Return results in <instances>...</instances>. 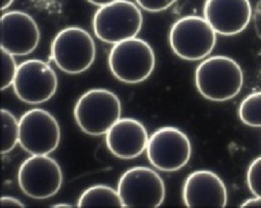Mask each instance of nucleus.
Instances as JSON below:
<instances>
[{
	"mask_svg": "<svg viewBox=\"0 0 261 208\" xmlns=\"http://www.w3.org/2000/svg\"><path fill=\"white\" fill-rule=\"evenodd\" d=\"M195 85L205 99L213 102L228 101L237 96L243 88V69L229 57H209L198 65Z\"/></svg>",
	"mask_w": 261,
	"mask_h": 208,
	"instance_id": "obj_1",
	"label": "nucleus"
},
{
	"mask_svg": "<svg viewBox=\"0 0 261 208\" xmlns=\"http://www.w3.org/2000/svg\"><path fill=\"white\" fill-rule=\"evenodd\" d=\"M122 114L120 99L112 91L94 88L86 92L75 104L78 127L89 136L106 135Z\"/></svg>",
	"mask_w": 261,
	"mask_h": 208,
	"instance_id": "obj_2",
	"label": "nucleus"
},
{
	"mask_svg": "<svg viewBox=\"0 0 261 208\" xmlns=\"http://www.w3.org/2000/svg\"><path fill=\"white\" fill-rule=\"evenodd\" d=\"M108 64L117 80L135 84L152 75L156 58L152 46L146 40L136 37L115 44L110 51Z\"/></svg>",
	"mask_w": 261,
	"mask_h": 208,
	"instance_id": "obj_3",
	"label": "nucleus"
},
{
	"mask_svg": "<svg viewBox=\"0 0 261 208\" xmlns=\"http://www.w3.org/2000/svg\"><path fill=\"white\" fill-rule=\"evenodd\" d=\"M142 23L143 16L136 4L117 0L99 7L93 16V31L99 40L115 45L136 38Z\"/></svg>",
	"mask_w": 261,
	"mask_h": 208,
	"instance_id": "obj_4",
	"label": "nucleus"
},
{
	"mask_svg": "<svg viewBox=\"0 0 261 208\" xmlns=\"http://www.w3.org/2000/svg\"><path fill=\"white\" fill-rule=\"evenodd\" d=\"M95 57L96 45L93 37L80 27L65 28L51 43V59L60 70L69 75L88 70Z\"/></svg>",
	"mask_w": 261,
	"mask_h": 208,
	"instance_id": "obj_5",
	"label": "nucleus"
},
{
	"mask_svg": "<svg viewBox=\"0 0 261 208\" xmlns=\"http://www.w3.org/2000/svg\"><path fill=\"white\" fill-rule=\"evenodd\" d=\"M169 41L176 56L188 61H199L213 51L217 33L204 17L184 16L171 27Z\"/></svg>",
	"mask_w": 261,
	"mask_h": 208,
	"instance_id": "obj_6",
	"label": "nucleus"
},
{
	"mask_svg": "<svg viewBox=\"0 0 261 208\" xmlns=\"http://www.w3.org/2000/svg\"><path fill=\"white\" fill-rule=\"evenodd\" d=\"M117 192L123 207L157 208L165 200V186L156 171L149 167L136 166L121 176Z\"/></svg>",
	"mask_w": 261,
	"mask_h": 208,
	"instance_id": "obj_7",
	"label": "nucleus"
},
{
	"mask_svg": "<svg viewBox=\"0 0 261 208\" xmlns=\"http://www.w3.org/2000/svg\"><path fill=\"white\" fill-rule=\"evenodd\" d=\"M192 147L186 134L175 127L160 128L149 137L147 154L150 163L161 171L173 172L186 166Z\"/></svg>",
	"mask_w": 261,
	"mask_h": 208,
	"instance_id": "obj_8",
	"label": "nucleus"
},
{
	"mask_svg": "<svg viewBox=\"0 0 261 208\" xmlns=\"http://www.w3.org/2000/svg\"><path fill=\"white\" fill-rule=\"evenodd\" d=\"M18 183L29 197L45 200L59 192L63 173L56 160L48 155H31L20 166Z\"/></svg>",
	"mask_w": 261,
	"mask_h": 208,
	"instance_id": "obj_9",
	"label": "nucleus"
},
{
	"mask_svg": "<svg viewBox=\"0 0 261 208\" xmlns=\"http://www.w3.org/2000/svg\"><path fill=\"white\" fill-rule=\"evenodd\" d=\"M19 143L30 155H49L60 142L56 118L45 110L35 108L25 112L19 121Z\"/></svg>",
	"mask_w": 261,
	"mask_h": 208,
	"instance_id": "obj_10",
	"label": "nucleus"
},
{
	"mask_svg": "<svg viewBox=\"0 0 261 208\" xmlns=\"http://www.w3.org/2000/svg\"><path fill=\"white\" fill-rule=\"evenodd\" d=\"M13 88L17 98L26 104H43L56 93L58 77L45 62L29 59L19 65Z\"/></svg>",
	"mask_w": 261,
	"mask_h": 208,
	"instance_id": "obj_11",
	"label": "nucleus"
},
{
	"mask_svg": "<svg viewBox=\"0 0 261 208\" xmlns=\"http://www.w3.org/2000/svg\"><path fill=\"white\" fill-rule=\"evenodd\" d=\"M40 33L35 19L23 11H12L1 17V49L14 56H25L37 48Z\"/></svg>",
	"mask_w": 261,
	"mask_h": 208,
	"instance_id": "obj_12",
	"label": "nucleus"
},
{
	"mask_svg": "<svg viewBox=\"0 0 261 208\" xmlns=\"http://www.w3.org/2000/svg\"><path fill=\"white\" fill-rule=\"evenodd\" d=\"M253 16L250 0H206L204 18L219 35L232 36L243 32Z\"/></svg>",
	"mask_w": 261,
	"mask_h": 208,
	"instance_id": "obj_13",
	"label": "nucleus"
},
{
	"mask_svg": "<svg viewBox=\"0 0 261 208\" xmlns=\"http://www.w3.org/2000/svg\"><path fill=\"white\" fill-rule=\"evenodd\" d=\"M184 205L189 208H224L228 203V191L216 173L207 170L190 174L182 189Z\"/></svg>",
	"mask_w": 261,
	"mask_h": 208,
	"instance_id": "obj_14",
	"label": "nucleus"
},
{
	"mask_svg": "<svg viewBox=\"0 0 261 208\" xmlns=\"http://www.w3.org/2000/svg\"><path fill=\"white\" fill-rule=\"evenodd\" d=\"M149 137L145 126L133 118H120L106 134L107 148L123 160H131L147 150Z\"/></svg>",
	"mask_w": 261,
	"mask_h": 208,
	"instance_id": "obj_15",
	"label": "nucleus"
},
{
	"mask_svg": "<svg viewBox=\"0 0 261 208\" xmlns=\"http://www.w3.org/2000/svg\"><path fill=\"white\" fill-rule=\"evenodd\" d=\"M78 207H123L119 194L107 185H94L83 191L77 203Z\"/></svg>",
	"mask_w": 261,
	"mask_h": 208,
	"instance_id": "obj_16",
	"label": "nucleus"
},
{
	"mask_svg": "<svg viewBox=\"0 0 261 208\" xmlns=\"http://www.w3.org/2000/svg\"><path fill=\"white\" fill-rule=\"evenodd\" d=\"M2 127V148L1 153L5 155L11 152L19 142L20 125L16 117L10 111L1 110Z\"/></svg>",
	"mask_w": 261,
	"mask_h": 208,
	"instance_id": "obj_17",
	"label": "nucleus"
},
{
	"mask_svg": "<svg viewBox=\"0 0 261 208\" xmlns=\"http://www.w3.org/2000/svg\"><path fill=\"white\" fill-rule=\"evenodd\" d=\"M238 114L245 125L261 128V91L249 94L243 99Z\"/></svg>",
	"mask_w": 261,
	"mask_h": 208,
	"instance_id": "obj_18",
	"label": "nucleus"
},
{
	"mask_svg": "<svg viewBox=\"0 0 261 208\" xmlns=\"http://www.w3.org/2000/svg\"><path fill=\"white\" fill-rule=\"evenodd\" d=\"M1 61H2L1 62L2 63L1 89L5 90L11 85H13L18 66L16 64L14 55L2 49H1Z\"/></svg>",
	"mask_w": 261,
	"mask_h": 208,
	"instance_id": "obj_19",
	"label": "nucleus"
},
{
	"mask_svg": "<svg viewBox=\"0 0 261 208\" xmlns=\"http://www.w3.org/2000/svg\"><path fill=\"white\" fill-rule=\"evenodd\" d=\"M247 181L251 192L261 197V156L256 158L248 167Z\"/></svg>",
	"mask_w": 261,
	"mask_h": 208,
	"instance_id": "obj_20",
	"label": "nucleus"
},
{
	"mask_svg": "<svg viewBox=\"0 0 261 208\" xmlns=\"http://www.w3.org/2000/svg\"><path fill=\"white\" fill-rule=\"evenodd\" d=\"M136 3L145 11L160 12L170 8L177 0H136Z\"/></svg>",
	"mask_w": 261,
	"mask_h": 208,
	"instance_id": "obj_21",
	"label": "nucleus"
},
{
	"mask_svg": "<svg viewBox=\"0 0 261 208\" xmlns=\"http://www.w3.org/2000/svg\"><path fill=\"white\" fill-rule=\"evenodd\" d=\"M1 206L3 208H21L25 207L23 203L16 198L11 196H3L1 198Z\"/></svg>",
	"mask_w": 261,
	"mask_h": 208,
	"instance_id": "obj_22",
	"label": "nucleus"
},
{
	"mask_svg": "<svg viewBox=\"0 0 261 208\" xmlns=\"http://www.w3.org/2000/svg\"><path fill=\"white\" fill-rule=\"evenodd\" d=\"M253 20H254V24H255L257 33L261 37V0L258 1L256 6L255 11L253 14Z\"/></svg>",
	"mask_w": 261,
	"mask_h": 208,
	"instance_id": "obj_23",
	"label": "nucleus"
},
{
	"mask_svg": "<svg viewBox=\"0 0 261 208\" xmlns=\"http://www.w3.org/2000/svg\"><path fill=\"white\" fill-rule=\"evenodd\" d=\"M240 206L243 208H261V197L255 196V198L247 200Z\"/></svg>",
	"mask_w": 261,
	"mask_h": 208,
	"instance_id": "obj_24",
	"label": "nucleus"
},
{
	"mask_svg": "<svg viewBox=\"0 0 261 208\" xmlns=\"http://www.w3.org/2000/svg\"><path fill=\"white\" fill-rule=\"evenodd\" d=\"M88 1L89 3L94 5V6L101 7V6H107V5H109V4L116 2L117 0H88Z\"/></svg>",
	"mask_w": 261,
	"mask_h": 208,
	"instance_id": "obj_25",
	"label": "nucleus"
},
{
	"mask_svg": "<svg viewBox=\"0 0 261 208\" xmlns=\"http://www.w3.org/2000/svg\"><path fill=\"white\" fill-rule=\"evenodd\" d=\"M14 0H2V3H1V10L4 11L6 9L9 8L10 6L13 3Z\"/></svg>",
	"mask_w": 261,
	"mask_h": 208,
	"instance_id": "obj_26",
	"label": "nucleus"
},
{
	"mask_svg": "<svg viewBox=\"0 0 261 208\" xmlns=\"http://www.w3.org/2000/svg\"><path fill=\"white\" fill-rule=\"evenodd\" d=\"M53 207H71V205L69 204H57L53 205Z\"/></svg>",
	"mask_w": 261,
	"mask_h": 208,
	"instance_id": "obj_27",
	"label": "nucleus"
}]
</instances>
